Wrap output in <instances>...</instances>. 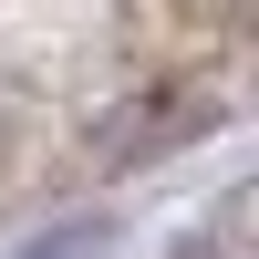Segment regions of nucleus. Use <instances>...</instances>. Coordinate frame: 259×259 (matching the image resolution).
<instances>
[{
	"label": "nucleus",
	"mask_w": 259,
	"mask_h": 259,
	"mask_svg": "<svg viewBox=\"0 0 259 259\" xmlns=\"http://www.w3.org/2000/svg\"><path fill=\"white\" fill-rule=\"evenodd\" d=\"M11 259H114V228L104 218H62V228H41V239L11 249Z\"/></svg>",
	"instance_id": "nucleus-1"
}]
</instances>
